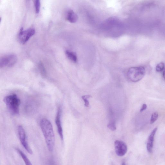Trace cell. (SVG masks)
I'll use <instances>...</instances> for the list:
<instances>
[{
  "instance_id": "6da1fadb",
  "label": "cell",
  "mask_w": 165,
  "mask_h": 165,
  "mask_svg": "<svg viewBox=\"0 0 165 165\" xmlns=\"http://www.w3.org/2000/svg\"><path fill=\"white\" fill-rule=\"evenodd\" d=\"M40 126L47 147L50 152H52L55 147V136L52 123L48 119H43L40 121Z\"/></svg>"
},
{
  "instance_id": "7a4b0ae2",
  "label": "cell",
  "mask_w": 165,
  "mask_h": 165,
  "mask_svg": "<svg viewBox=\"0 0 165 165\" xmlns=\"http://www.w3.org/2000/svg\"><path fill=\"white\" fill-rule=\"evenodd\" d=\"M3 101L9 112L14 116L20 114V99L15 94L5 97Z\"/></svg>"
},
{
  "instance_id": "3957f363",
  "label": "cell",
  "mask_w": 165,
  "mask_h": 165,
  "mask_svg": "<svg viewBox=\"0 0 165 165\" xmlns=\"http://www.w3.org/2000/svg\"><path fill=\"white\" fill-rule=\"evenodd\" d=\"M145 74V70L143 67L130 68L127 73L128 79L133 82H137L142 79Z\"/></svg>"
},
{
  "instance_id": "277c9868",
  "label": "cell",
  "mask_w": 165,
  "mask_h": 165,
  "mask_svg": "<svg viewBox=\"0 0 165 165\" xmlns=\"http://www.w3.org/2000/svg\"><path fill=\"white\" fill-rule=\"evenodd\" d=\"M17 133L20 142L27 151L31 155L33 152L28 143L26 134L24 128L21 125L17 127Z\"/></svg>"
},
{
  "instance_id": "5b68a950",
  "label": "cell",
  "mask_w": 165,
  "mask_h": 165,
  "mask_svg": "<svg viewBox=\"0 0 165 165\" xmlns=\"http://www.w3.org/2000/svg\"><path fill=\"white\" fill-rule=\"evenodd\" d=\"M17 61L16 56L13 54H10L3 56L0 59V67L3 68L5 67H13Z\"/></svg>"
},
{
  "instance_id": "8992f818",
  "label": "cell",
  "mask_w": 165,
  "mask_h": 165,
  "mask_svg": "<svg viewBox=\"0 0 165 165\" xmlns=\"http://www.w3.org/2000/svg\"><path fill=\"white\" fill-rule=\"evenodd\" d=\"M35 29L34 28H29L26 30H24L21 28L18 35L20 42L22 44H24L35 34Z\"/></svg>"
},
{
  "instance_id": "52a82bcc",
  "label": "cell",
  "mask_w": 165,
  "mask_h": 165,
  "mask_svg": "<svg viewBox=\"0 0 165 165\" xmlns=\"http://www.w3.org/2000/svg\"><path fill=\"white\" fill-rule=\"evenodd\" d=\"M115 150L117 156L122 157L125 156L127 151V144L123 141L117 140L114 143Z\"/></svg>"
},
{
  "instance_id": "ba28073f",
  "label": "cell",
  "mask_w": 165,
  "mask_h": 165,
  "mask_svg": "<svg viewBox=\"0 0 165 165\" xmlns=\"http://www.w3.org/2000/svg\"><path fill=\"white\" fill-rule=\"evenodd\" d=\"M62 109L61 107H59L56 117L55 122L57 127V132L61 139L62 141L64 140L63 130L61 121Z\"/></svg>"
},
{
  "instance_id": "9c48e42d",
  "label": "cell",
  "mask_w": 165,
  "mask_h": 165,
  "mask_svg": "<svg viewBox=\"0 0 165 165\" xmlns=\"http://www.w3.org/2000/svg\"><path fill=\"white\" fill-rule=\"evenodd\" d=\"M157 130V128H155L152 131L148 137L147 141L146 148L147 151L149 152H152V150L153 145L155 139V137Z\"/></svg>"
},
{
  "instance_id": "30bf717a",
  "label": "cell",
  "mask_w": 165,
  "mask_h": 165,
  "mask_svg": "<svg viewBox=\"0 0 165 165\" xmlns=\"http://www.w3.org/2000/svg\"><path fill=\"white\" fill-rule=\"evenodd\" d=\"M37 104L34 101H29L26 105V110L28 113H33L37 109Z\"/></svg>"
},
{
  "instance_id": "8fae6325",
  "label": "cell",
  "mask_w": 165,
  "mask_h": 165,
  "mask_svg": "<svg viewBox=\"0 0 165 165\" xmlns=\"http://www.w3.org/2000/svg\"><path fill=\"white\" fill-rule=\"evenodd\" d=\"M66 17L67 20L72 23H75L78 19V16L72 10L68 11Z\"/></svg>"
},
{
  "instance_id": "7c38bea8",
  "label": "cell",
  "mask_w": 165,
  "mask_h": 165,
  "mask_svg": "<svg viewBox=\"0 0 165 165\" xmlns=\"http://www.w3.org/2000/svg\"><path fill=\"white\" fill-rule=\"evenodd\" d=\"M15 149L21 157L26 165H32L27 156L21 150L17 147H15Z\"/></svg>"
},
{
  "instance_id": "4fadbf2b",
  "label": "cell",
  "mask_w": 165,
  "mask_h": 165,
  "mask_svg": "<svg viewBox=\"0 0 165 165\" xmlns=\"http://www.w3.org/2000/svg\"><path fill=\"white\" fill-rule=\"evenodd\" d=\"M66 55L69 60L74 63L77 62L78 61L77 56L75 53L69 50L66 51Z\"/></svg>"
},
{
  "instance_id": "5bb4252c",
  "label": "cell",
  "mask_w": 165,
  "mask_h": 165,
  "mask_svg": "<svg viewBox=\"0 0 165 165\" xmlns=\"http://www.w3.org/2000/svg\"><path fill=\"white\" fill-rule=\"evenodd\" d=\"M38 68L41 75L44 77H46L47 75L46 70L44 64L42 62H39Z\"/></svg>"
},
{
  "instance_id": "9a60e30c",
  "label": "cell",
  "mask_w": 165,
  "mask_h": 165,
  "mask_svg": "<svg viewBox=\"0 0 165 165\" xmlns=\"http://www.w3.org/2000/svg\"><path fill=\"white\" fill-rule=\"evenodd\" d=\"M34 7L36 13L38 14L39 13L41 7V4L39 0H36L34 1Z\"/></svg>"
},
{
  "instance_id": "2e32d148",
  "label": "cell",
  "mask_w": 165,
  "mask_h": 165,
  "mask_svg": "<svg viewBox=\"0 0 165 165\" xmlns=\"http://www.w3.org/2000/svg\"><path fill=\"white\" fill-rule=\"evenodd\" d=\"M158 114L156 112L152 113V115L150 121V123L151 124H152L155 123L158 119Z\"/></svg>"
},
{
  "instance_id": "e0dca14e",
  "label": "cell",
  "mask_w": 165,
  "mask_h": 165,
  "mask_svg": "<svg viewBox=\"0 0 165 165\" xmlns=\"http://www.w3.org/2000/svg\"><path fill=\"white\" fill-rule=\"evenodd\" d=\"M164 68V64L161 62L158 64L156 67V71L158 72H160L163 71Z\"/></svg>"
},
{
  "instance_id": "ac0fdd59",
  "label": "cell",
  "mask_w": 165,
  "mask_h": 165,
  "mask_svg": "<svg viewBox=\"0 0 165 165\" xmlns=\"http://www.w3.org/2000/svg\"><path fill=\"white\" fill-rule=\"evenodd\" d=\"M108 127L111 131H115L116 129V127L115 121H111L110 122Z\"/></svg>"
},
{
  "instance_id": "d6986e66",
  "label": "cell",
  "mask_w": 165,
  "mask_h": 165,
  "mask_svg": "<svg viewBox=\"0 0 165 165\" xmlns=\"http://www.w3.org/2000/svg\"><path fill=\"white\" fill-rule=\"evenodd\" d=\"M91 96L90 95H85L82 96V100H83L85 102V107H88L89 105V102L88 101V99Z\"/></svg>"
},
{
  "instance_id": "ffe728a7",
  "label": "cell",
  "mask_w": 165,
  "mask_h": 165,
  "mask_svg": "<svg viewBox=\"0 0 165 165\" xmlns=\"http://www.w3.org/2000/svg\"><path fill=\"white\" fill-rule=\"evenodd\" d=\"M147 108V105L146 104H144L142 105V108H141L140 112H142L144 110H145Z\"/></svg>"
},
{
  "instance_id": "44dd1931",
  "label": "cell",
  "mask_w": 165,
  "mask_h": 165,
  "mask_svg": "<svg viewBox=\"0 0 165 165\" xmlns=\"http://www.w3.org/2000/svg\"><path fill=\"white\" fill-rule=\"evenodd\" d=\"M163 78L165 80V69H164L163 72Z\"/></svg>"
},
{
  "instance_id": "7402d4cb",
  "label": "cell",
  "mask_w": 165,
  "mask_h": 165,
  "mask_svg": "<svg viewBox=\"0 0 165 165\" xmlns=\"http://www.w3.org/2000/svg\"><path fill=\"white\" fill-rule=\"evenodd\" d=\"M122 165H126V164L125 162H123L122 163Z\"/></svg>"
}]
</instances>
